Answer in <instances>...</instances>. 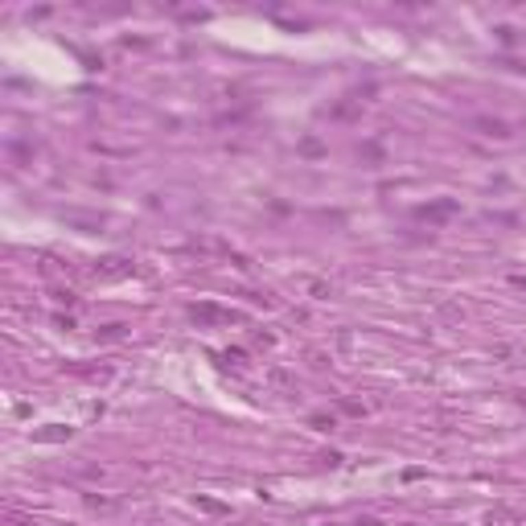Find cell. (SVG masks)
I'll use <instances>...</instances> for the list:
<instances>
[{
  "mask_svg": "<svg viewBox=\"0 0 526 526\" xmlns=\"http://www.w3.org/2000/svg\"><path fill=\"white\" fill-rule=\"evenodd\" d=\"M350 526H383V523H379V518H354Z\"/></svg>",
  "mask_w": 526,
  "mask_h": 526,
  "instance_id": "9",
  "label": "cell"
},
{
  "mask_svg": "<svg viewBox=\"0 0 526 526\" xmlns=\"http://www.w3.org/2000/svg\"><path fill=\"white\" fill-rule=\"evenodd\" d=\"M189 317H193L198 325H230V321H239V313L218 309V304H193V309H189Z\"/></svg>",
  "mask_w": 526,
  "mask_h": 526,
  "instance_id": "1",
  "label": "cell"
},
{
  "mask_svg": "<svg viewBox=\"0 0 526 526\" xmlns=\"http://www.w3.org/2000/svg\"><path fill=\"white\" fill-rule=\"evenodd\" d=\"M309 424H313V428H333V416H313Z\"/></svg>",
  "mask_w": 526,
  "mask_h": 526,
  "instance_id": "8",
  "label": "cell"
},
{
  "mask_svg": "<svg viewBox=\"0 0 526 526\" xmlns=\"http://www.w3.org/2000/svg\"><path fill=\"white\" fill-rule=\"evenodd\" d=\"M486 526H523V514L510 506H494V510H486Z\"/></svg>",
  "mask_w": 526,
  "mask_h": 526,
  "instance_id": "3",
  "label": "cell"
},
{
  "mask_svg": "<svg viewBox=\"0 0 526 526\" xmlns=\"http://www.w3.org/2000/svg\"><path fill=\"white\" fill-rule=\"evenodd\" d=\"M33 440H70V428H62V424H49L45 432H33Z\"/></svg>",
  "mask_w": 526,
  "mask_h": 526,
  "instance_id": "5",
  "label": "cell"
},
{
  "mask_svg": "<svg viewBox=\"0 0 526 526\" xmlns=\"http://www.w3.org/2000/svg\"><path fill=\"white\" fill-rule=\"evenodd\" d=\"M457 214V202L453 198H444V202H432V206H420V222H428V226H440V222H449Z\"/></svg>",
  "mask_w": 526,
  "mask_h": 526,
  "instance_id": "2",
  "label": "cell"
},
{
  "mask_svg": "<svg viewBox=\"0 0 526 526\" xmlns=\"http://www.w3.org/2000/svg\"><path fill=\"white\" fill-rule=\"evenodd\" d=\"M136 267L128 263V259H103V267L95 272V276H111V280H123V276H132Z\"/></svg>",
  "mask_w": 526,
  "mask_h": 526,
  "instance_id": "4",
  "label": "cell"
},
{
  "mask_svg": "<svg viewBox=\"0 0 526 526\" xmlns=\"http://www.w3.org/2000/svg\"><path fill=\"white\" fill-rule=\"evenodd\" d=\"M477 128H486V136H498V140H506V136H510V128H506V123H498V119H477Z\"/></svg>",
  "mask_w": 526,
  "mask_h": 526,
  "instance_id": "6",
  "label": "cell"
},
{
  "mask_svg": "<svg viewBox=\"0 0 526 526\" xmlns=\"http://www.w3.org/2000/svg\"><path fill=\"white\" fill-rule=\"evenodd\" d=\"M86 506H91V510H115L119 502H111V498H95V494H86Z\"/></svg>",
  "mask_w": 526,
  "mask_h": 526,
  "instance_id": "7",
  "label": "cell"
}]
</instances>
